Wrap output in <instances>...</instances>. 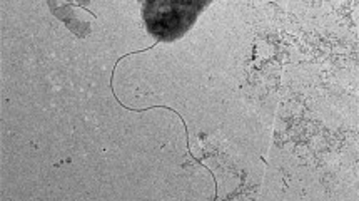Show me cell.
<instances>
[{
  "label": "cell",
  "instance_id": "1",
  "mask_svg": "<svg viewBox=\"0 0 359 201\" xmlns=\"http://www.w3.org/2000/svg\"><path fill=\"white\" fill-rule=\"evenodd\" d=\"M209 2H174L156 0L144 2V20L147 30L159 42H170L182 37L192 27L204 6Z\"/></svg>",
  "mask_w": 359,
  "mask_h": 201
}]
</instances>
